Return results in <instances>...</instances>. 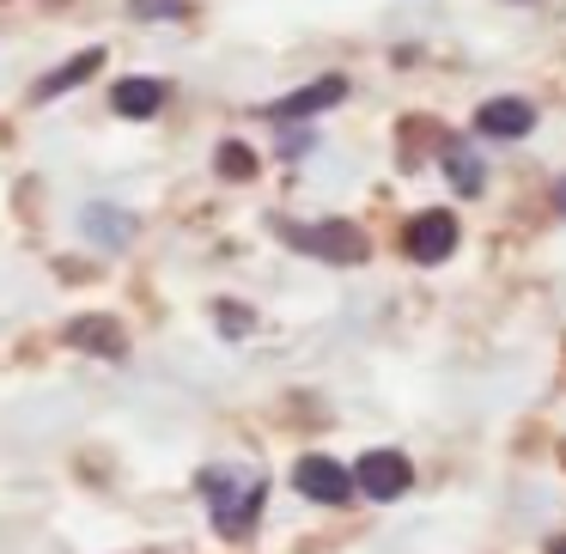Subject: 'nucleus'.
Segmentation results:
<instances>
[{
	"instance_id": "obj_4",
	"label": "nucleus",
	"mask_w": 566,
	"mask_h": 554,
	"mask_svg": "<svg viewBox=\"0 0 566 554\" xmlns=\"http://www.w3.org/2000/svg\"><path fill=\"white\" fill-rule=\"evenodd\" d=\"M293 488L305 493V500H317V505H342L347 493H354V475H347L342 463H335V457H298L293 463Z\"/></svg>"
},
{
	"instance_id": "obj_14",
	"label": "nucleus",
	"mask_w": 566,
	"mask_h": 554,
	"mask_svg": "<svg viewBox=\"0 0 566 554\" xmlns=\"http://www.w3.org/2000/svg\"><path fill=\"white\" fill-rule=\"evenodd\" d=\"M135 19H153V25H171V19H189V0H128Z\"/></svg>"
},
{
	"instance_id": "obj_15",
	"label": "nucleus",
	"mask_w": 566,
	"mask_h": 554,
	"mask_svg": "<svg viewBox=\"0 0 566 554\" xmlns=\"http://www.w3.org/2000/svg\"><path fill=\"white\" fill-rule=\"evenodd\" d=\"M220 330H226V335H244V330H250V311H244V305H220Z\"/></svg>"
},
{
	"instance_id": "obj_5",
	"label": "nucleus",
	"mask_w": 566,
	"mask_h": 554,
	"mask_svg": "<svg viewBox=\"0 0 566 554\" xmlns=\"http://www.w3.org/2000/svg\"><path fill=\"white\" fill-rule=\"evenodd\" d=\"M457 238H463V232H457V220H451L444 208H432V213H415V220H408L402 250H408L415 262H444V257L457 250Z\"/></svg>"
},
{
	"instance_id": "obj_8",
	"label": "nucleus",
	"mask_w": 566,
	"mask_h": 554,
	"mask_svg": "<svg viewBox=\"0 0 566 554\" xmlns=\"http://www.w3.org/2000/svg\"><path fill=\"white\" fill-rule=\"evenodd\" d=\"M67 342L86 347V354H98V359H123L128 354L123 323H116V317H74V323H67Z\"/></svg>"
},
{
	"instance_id": "obj_10",
	"label": "nucleus",
	"mask_w": 566,
	"mask_h": 554,
	"mask_svg": "<svg viewBox=\"0 0 566 554\" xmlns=\"http://www.w3.org/2000/svg\"><path fill=\"white\" fill-rule=\"evenodd\" d=\"M104 67V50H80V55H67L62 67H55L50 80H38V98H62V92H74V86H86L92 74Z\"/></svg>"
},
{
	"instance_id": "obj_17",
	"label": "nucleus",
	"mask_w": 566,
	"mask_h": 554,
	"mask_svg": "<svg viewBox=\"0 0 566 554\" xmlns=\"http://www.w3.org/2000/svg\"><path fill=\"white\" fill-rule=\"evenodd\" d=\"M554 554H566V542H554Z\"/></svg>"
},
{
	"instance_id": "obj_16",
	"label": "nucleus",
	"mask_w": 566,
	"mask_h": 554,
	"mask_svg": "<svg viewBox=\"0 0 566 554\" xmlns=\"http://www.w3.org/2000/svg\"><path fill=\"white\" fill-rule=\"evenodd\" d=\"M554 208H560V213H566V184H554Z\"/></svg>"
},
{
	"instance_id": "obj_11",
	"label": "nucleus",
	"mask_w": 566,
	"mask_h": 554,
	"mask_svg": "<svg viewBox=\"0 0 566 554\" xmlns=\"http://www.w3.org/2000/svg\"><path fill=\"white\" fill-rule=\"evenodd\" d=\"M444 177H451L457 196H481V189H488V171H481V159L463 147V140H451V147H444Z\"/></svg>"
},
{
	"instance_id": "obj_9",
	"label": "nucleus",
	"mask_w": 566,
	"mask_h": 554,
	"mask_svg": "<svg viewBox=\"0 0 566 554\" xmlns=\"http://www.w3.org/2000/svg\"><path fill=\"white\" fill-rule=\"evenodd\" d=\"M111 111H116V116H135V123L159 116V111H165V80H116Z\"/></svg>"
},
{
	"instance_id": "obj_13",
	"label": "nucleus",
	"mask_w": 566,
	"mask_h": 554,
	"mask_svg": "<svg viewBox=\"0 0 566 554\" xmlns=\"http://www.w3.org/2000/svg\"><path fill=\"white\" fill-rule=\"evenodd\" d=\"M213 165H220V177H232V184H244V177H256V153H250L244 140H226V147L213 153Z\"/></svg>"
},
{
	"instance_id": "obj_3",
	"label": "nucleus",
	"mask_w": 566,
	"mask_h": 554,
	"mask_svg": "<svg viewBox=\"0 0 566 554\" xmlns=\"http://www.w3.org/2000/svg\"><path fill=\"white\" fill-rule=\"evenodd\" d=\"M408 481H415V469H408L402 451H366L354 463V488L366 493V500H402Z\"/></svg>"
},
{
	"instance_id": "obj_6",
	"label": "nucleus",
	"mask_w": 566,
	"mask_h": 554,
	"mask_svg": "<svg viewBox=\"0 0 566 554\" xmlns=\"http://www.w3.org/2000/svg\"><path fill=\"white\" fill-rule=\"evenodd\" d=\"M347 98V80L342 74H329V80H311V86H298V92H286L281 104H269V123H305V116H317V111H329V104H342Z\"/></svg>"
},
{
	"instance_id": "obj_7",
	"label": "nucleus",
	"mask_w": 566,
	"mask_h": 554,
	"mask_svg": "<svg viewBox=\"0 0 566 554\" xmlns=\"http://www.w3.org/2000/svg\"><path fill=\"white\" fill-rule=\"evenodd\" d=\"M475 128L488 140H524L530 128H536V104H524V98H488L475 111Z\"/></svg>"
},
{
	"instance_id": "obj_12",
	"label": "nucleus",
	"mask_w": 566,
	"mask_h": 554,
	"mask_svg": "<svg viewBox=\"0 0 566 554\" xmlns=\"http://www.w3.org/2000/svg\"><path fill=\"white\" fill-rule=\"evenodd\" d=\"M86 232L98 238V244H128V238H135V220H128L123 208H86Z\"/></svg>"
},
{
	"instance_id": "obj_1",
	"label": "nucleus",
	"mask_w": 566,
	"mask_h": 554,
	"mask_svg": "<svg viewBox=\"0 0 566 554\" xmlns=\"http://www.w3.org/2000/svg\"><path fill=\"white\" fill-rule=\"evenodd\" d=\"M201 493H208V512L220 524V536H250L262 518V500H269V481L256 469L213 463V469H201Z\"/></svg>"
},
{
	"instance_id": "obj_18",
	"label": "nucleus",
	"mask_w": 566,
	"mask_h": 554,
	"mask_svg": "<svg viewBox=\"0 0 566 554\" xmlns=\"http://www.w3.org/2000/svg\"><path fill=\"white\" fill-rule=\"evenodd\" d=\"M50 7H62V0H50Z\"/></svg>"
},
{
	"instance_id": "obj_2",
	"label": "nucleus",
	"mask_w": 566,
	"mask_h": 554,
	"mask_svg": "<svg viewBox=\"0 0 566 554\" xmlns=\"http://www.w3.org/2000/svg\"><path fill=\"white\" fill-rule=\"evenodd\" d=\"M281 238L293 250H305V257H317V262H335V269H354V262H366V250H371L354 220H323V226H286L281 220Z\"/></svg>"
}]
</instances>
